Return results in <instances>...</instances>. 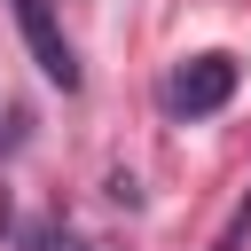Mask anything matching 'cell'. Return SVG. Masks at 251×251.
<instances>
[{"label":"cell","mask_w":251,"mask_h":251,"mask_svg":"<svg viewBox=\"0 0 251 251\" xmlns=\"http://www.w3.org/2000/svg\"><path fill=\"white\" fill-rule=\"evenodd\" d=\"M235 78H243V63H235L227 47H204V55L173 63V78L157 86V102H165V118L196 126V118H212V110H227V102H235Z\"/></svg>","instance_id":"6da1fadb"},{"label":"cell","mask_w":251,"mask_h":251,"mask_svg":"<svg viewBox=\"0 0 251 251\" xmlns=\"http://www.w3.org/2000/svg\"><path fill=\"white\" fill-rule=\"evenodd\" d=\"M8 8H16V31H24V47H31L39 78H47V86H63V94H78V47L63 39L55 0H8Z\"/></svg>","instance_id":"7a4b0ae2"},{"label":"cell","mask_w":251,"mask_h":251,"mask_svg":"<svg viewBox=\"0 0 251 251\" xmlns=\"http://www.w3.org/2000/svg\"><path fill=\"white\" fill-rule=\"evenodd\" d=\"M212 251H251V188L235 196V212H227V227L212 235Z\"/></svg>","instance_id":"3957f363"},{"label":"cell","mask_w":251,"mask_h":251,"mask_svg":"<svg viewBox=\"0 0 251 251\" xmlns=\"http://www.w3.org/2000/svg\"><path fill=\"white\" fill-rule=\"evenodd\" d=\"M24 251H86V243H78L71 227H55V220H39V227L24 235Z\"/></svg>","instance_id":"277c9868"}]
</instances>
